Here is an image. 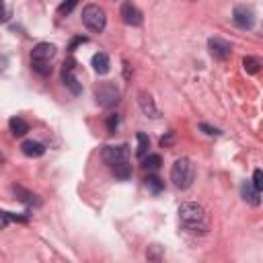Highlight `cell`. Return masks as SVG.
Instances as JSON below:
<instances>
[{"mask_svg": "<svg viewBox=\"0 0 263 263\" xmlns=\"http://www.w3.org/2000/svg\"><path fill=\"white\" fill-rule=\"evenodd\" d=\"M179 220H181V226L189 232H206L208 230V214H206V210L200 204H193V202L181 204Z\"/></svg>", "mask_w": 263, "mask_h": 263, "instance_id": "6da1fadb", "label": "cell"}, {"mask_svg": "<svg viewBox=\"0 0 263 263\" xmlns=\"http://www.w3.org/2000/svg\"><path fill=\"white\" fill-rule=\"evenodd\" d=\"M193 177H195V167L189 158H177L171 169V181L175 183V187L187 189L193 183Z\"/></svg>", "mask_w": 263, "mask_h": 263, "instance_id": "7a4b0ae2", "label": "cell"}, {"mask_svg": "<svg viewBox=\"0 0 263 263\" xmlns=\"http://www.w3.org/2000/svg\"><path fill=\"white\" fill-rule=\"evenodd\" d=\"M82 23L89 31L101 33L107 25V15L99 4H87L82 8Z\"/></svg>", "mask_w": 263, "mask_h": 263, "instance_id": "3957f363", "label": "cell"}, {"mask_svg": "<svg viewBox=\"0 0 263 263\" xmlns=\"http://www.w3.org/2000/svg\"><path fill=\"white\" fill-rule=\"evenodd\" d=\"M119 89L115 87V84H111V82H101L95 87V99L97 103L103 107V109H109V107H113L119 103Z\"/></svg>", "mask_w": 263, "mask_h": 263, "instance_id": "277c9868", "label": "cell"}, {"mask_svg": "<svg viewBox=\"0 0 263 263\" xmlns=\"http://www.w3.org/2000/svg\"><path fill=\"white\" fill-rule=\"evenodd\" d=\"M130 156V148L128 144H119V146H105L101 152L103 163L109 165V167H115L119 163H126Z\"/></svg>", "mask_w": 263, "mask_h": 263, "instance_id": "5b68a950", "label": "cell"}, {"mask_svg": "<svg viewBox=\"0 0 263 263\" xmlns=\"http://www.w3.org/2000/svg\"><path fill=\"white\" fill-rule=\"evenodd\" d=\"M232 21L239 29H253V25H255V13L247 6H234Z\"/></svg>", "mask_w": 263, "mask_h": 263, "instance_id": "8992f818", "label": "cell"}, {"mask_svg": "<svg viewBox=\"0 0 263 263\" xmlns=\"http://www.w3.org/2000/svg\"><path fill=\"white\" fill-rule=\"evenodd\" d=\"M62 80H64L66 87L70 89L72 95H80L82 87H80L78 78L74 76V60H66L64 62V66H62Z\"/></svg>", "mask_w": 263, "mask_h": 263, "instance_id": "52a82bcc", "label": "cell"}, {"mask_svg": "<svg viewBox=\"0 0 263 263\" xmlns=\"http://www.w3.org/2000/svg\"><path fill=\"white\" fill-rule=\"evenodd\" d=\"M208 48L216 60H228L232 54V45L226 39H222V37H212L208 41Z\"/></svg>", "mask_w": 263, "mask_h": 263, "instance_id": "ba28073f", "label": "cell"}, {"mask_svg": "<svg viewBox=\"0 0 263 263\" xmlns=\"http://www.w3.org/2000/svg\"><path fill=\"white\" fill-rule=\"evenodd\" d=\"M56 52H58V48H56L54 43H48V41H41L37 43L35 48L31 50V60H39V62H50Z\"/></svg>", "mask_w": 263, "mask_h": 263, "instance_id": "9c48e42d", "label": "cell"}, {"mask_svg": "<svg viewBox=\"0 0 263 263\" xmlns=\"http://www.w3.org/2000/svg\"><path fill=\"white\" fill-rule=\"evenodd\" d=\"M138 103H140V109H142V113H144L146 117H152V119L161 117V111H158V107L154 105L152 97H150L146 91H140V93H138Z\"/></svg>", "mask_w": 263, "mask_h": 263, "instance_id": "30bf717a", "label": "cell"}, {"mask_svg": "<svg viewBox=\"0 0 263 263\" xmlns=\"http://www.w3.org/2000/svg\"><path fill=\"white\" fill-rule=\"evenodd\" d=\"M121 19H124L126 25H132V27L142 25V13L132 2H124V6H121Z\"/></svg>", "mask_w": 263, "mask_h": 263, "instance_id": "8fae6325", "label": "cell"}, {"mask_svg": "<svg viewBox=\"0 0 263 263\" xmlns=\"http://www.w3.org/2000/svg\"><path fill=\"white\" fill-rule=\"evenodd\" d=\"M13 193H15L23 204H27V206H41L39 197H37L35 193H31V191H27L25 187H21V185H13Z\"/></svg>", "mask_w": 263, "mask_h": 263, "instance_id": "7c38bea8", "label": "cell"}, {"mask_svg": "<svg viewBox=\"0 0 263 263\" xmlns=\"http://www.w3.org/2000/svg\"><path fill=\"white\" fill-rule=\"evenodd\" d=\"M241 193H243V200L249 202L251 206H259L261 204V191H257L249 181H245L241 185Z\"/></svg>", "mask_w": 263, "mask_h": 263, "instance_id": "4fadbf2b", "label": "cell"}, {"mask_svg": "<svg viewBox=\"0 0 263 263\" xmlns=\"http://www.w3.org/2000/svg\"><path fill=\"white\" fill-rule=\"evenodd\" d=\"M21 150H23L25 156L37 158V156H41L45 152V146L41 142H35V140H25V142L21 144Z\"/></svg>", "mask_w": 263, "mask_h": 263, "instance_id": "5bb4252c", "label": "cell"}, {"mask_svg": "<svg viewBox=\"0 0 263 263\" xmlns=\"http://www.w3.org/2000/svg\"><path fill=\"white\" fill-rule=\"evenodd\" d=\"M91 64H93V68H95L97 74H107L109 68H111L109 56H107V54H103V52H99V54L93 56V62H91Z\"/></svg>", "mask_w": 263, "mask_h": 263, "instance_id": "9a60e30c", "label": "cell"}, {"mask_svg": "<svg viewBox=\"0 0 263 263\" xmlns=\"http://www.w3.org/2000/svg\"><path fill=\"white\" fill-rule=\"evenodd\" d=\"M8 128H11L13 136H25L27 132H29V126H27V121L23 117H11V121H8Z\"/></svg>", "mask_w": 263, "mask_h": 263, "instance_id": "2e32d148", "label": "cell"}, {"mask_svg": "<svg viewBox=\"0 0 263 263\" xmlns=\"http://www.w3.org/2000/svg\"><path fill=\"white\" fill-rule=\"evenodd\" d=\"M111 171H113V175L117 177V179L126 181V179H130V177H132V165L128 161L126 163H119L115 167H111Z\"/></svg>", "mask_w": 263, "mask_h": 263, "instance_id": "e0dca14e", "label": "cell"}, {"mask_svg": "<svg viewBox=\"0 0 263 263\" xmlns=\"http://www.w3.org/2000/svg\"><path fill=\"white\" fill-rule=\"evenodd\" d=\"M136 140H138V150H136V154H138L140 158H144V156L148 154L150 140H148V136L144 134V132H138V134H136Z\"/></svg>", "mask_w": 263, "mask_h": 263, "instance_id": "ac0fdd59", "label": "cell"}, {"mask_svg": "<svg viewBox=\"0 0 263 263\" xmlns=\"http://www.w3.org/2000/svg\"><path fill=\"white\" fill-rule=\"evenodd\" d=\"M144 181H146V187H148V189L152 191V193H161V191L165 189V183H163L161 179H158L156 175H148Z\"/></svg>", "mask_w": 263, "mask_h": 263, "instance_id": "d6986e66", "label": "cell"}, {"mask_svg": "<svg viewBox=\"0 0 263 263\" xmlns=\"http://www.w3.org/2000/svg\"><path fill=\"white\" fill-rule=\"evenodd\" d=\"M31 68L39 74V76H50L52 74V66L50 62H39V60H31Z\"/></svg>", "mask_w": 263, "mask_h": 263, "instance_id": "ffe728a7", "label": "cell"}, {"mask_svg": "<svg viewBox=\"0 0 263 263\" xmlns=\"http://www.w3.org/2000/svg\"><path fill=\"white\" fill-rule=\"evenodd\" d=\"M142 165H144V169H148V171H156V169L163 165V158L158 154H148V156H144Z\"/></svg>", "mask_w": 263, "mask_h": 263, "instance_id": "44dd1931", "label": "cell"}, {"mask_svg": "<svg viewBox=\"0 0 263 263\" xmlns=\"http://www.w3.org/2000/svg\"><path fill=\"white\" fill-rule=\"evenodd\" d=\"M146 257H148V261H161L165 257V251L161 245H152V247H148Z\"/></svg>", "mask_w": 263, "mask_h": 263, "instance_id": "7402d4cb", "label": "cell"}, {"mask_svg": "<svg viewBox=\"0 0 263 263\" xmlns=\"http://www.w3.org/2000/svg\"><path fill=\"white\" fill-rule=\"evenodd\" d=\"M243 66H245V70H247L249 74H257L261 64H259V60H255V58H251V56H249V58L243 60Z\"/></svg>", "mask_w": 263, "mask_h": 263, "instance_id": "603a6c76", "label": "cell"}, {"mask_svg": "<svg viewBox=\"0 0 263 263\" xmlns=\"http://www.w3.org/2000/svg\"><path fill=\"white\" fill-rule=\"evenodd\" d=\"M78 4V0H64V2L60 4V8H58V13L62 15V17H66V15H70L72 11H74V6Z\"/></svg>", "mask_w": 263, "mask_h": 263, "instance_id": "cb8c5ba5", "label": "cell"}, {"mask_svg": "<svg viewBox=\"0 0 263 263\" xmlns=\"http://www.w3.org/2000/svg\"><path fill=\"white\" fill-rule=\"evenodd\" d=\"M253 187H255L257 191L263 189V173H261V169H255V173H253Z\"/></svg>", "mask_w": 263, "mask_h": 263, "instance_id": "d4e9b609", "label": "cell"}, {"mask_svg": "<svg viewBox=\"0 0 263 263\" xmlns=\"http://www.w3.org/2000/svg\"><path fill=\"white\" fill-rule=\"evenodd\" d=\"M117 126H119V115L117 113L107 115V130H109V134H113V132L117 130Z\"/></svg>", "mask_w": 263, "mask_h": 263, "instance_id": "484cf974", "label": "cell"}, {"mask_svg": "<svg viewBox=\"0 0 263 263\" xmlns=\"http://www.w3.org/2000/svg\"><path fill=\"white\" fill-rule=\"evenodd\" d=\"M200 130L204 132V134H208V136H220V130L218 128H212L208 124H200Z\"/></svg>", "mask_w": 263, "mask_h": 263, "instance_id": "4316f807", "label": "cell"}, {"mask_svg": "<svg viewBox=\"0 0 263 263\" xmlns=\"http://www.w3.org/2000/svg\"><path fill=\"white\" fill-rule=\"evenodd\" d=\"M8 224H11V212L0 210V228H6Z\"/></svg>", "mask_w": 263, "mask_h": 263, "instance_id": "83f0119b", "label": "cell"}, {"mask_svg": "<svg viewBox=\"0 0 263 263\" xmlns=\"http://www.w3.org/2000/svg\"><path fill=\"white\" fill-rule=\"evenodd\" d=\"M89 41V37H74V39H72V43H70V52H74V50H76L78 48V45H82V43H87Z\"/></svg>", "mask_w": 263, "mask_h": 263, "instance_id": "f1b7e54d", "label": "cell"}, {"mask_svg": "<svg viewBox=\"0 0 263 263\" xmlns=\"http://www.w3.org/2000/svg\"><path fill=\"white\" fill-rule=\"evenodd\" d=\"M8 21V8L4 6V2L0 0V23H6Z\"/></svg>", "mask_w": 263, "mask_h": 263, "instance_id": "f546056e", "label": "cell"}, {"mask_svg": "<svg viewBox=\"0 0 263 263\" xmlns=\"http://www.w3.org/2000/svg\"><path fill=\"white\" fill-rule=\"evenodd\" d=\"M171 144H173V132H169L167 138H161V146L167 148V146H171Z\"/></svg>", "mask_w": 263, "mask_h": 263, "instance_id": "4dcf8cb0", "label": "cell"}, {"mask_svg": "<svg viewBox=\"0 0 263 263\" xmlns=\"http://www.w3.org/2000/svg\"><path fill=\"white\" fill-rule=\"evenodd\" d=\"M6 66H8V58H6V56H0V72H2Z\"/></svg>", "mask_w": 263, "mask_h": 263, "instance_id": "1f68e13d", "label": "cell"}, {"mask_svg": "<svg viewBox=\"0 0 263 263\" xmlns=\"http://www.w3.org/2000/svg\"><path fill=\"white\" fill-rule=\"evenodd\" d=\"M0 163H4V154L2 152H0Z\"/></svg>", "mask_w": 263, "mask_h": 263, "instance_id": "d6a6232c", "label": "cell"}]
</instances>
